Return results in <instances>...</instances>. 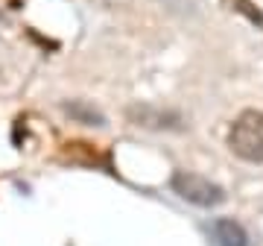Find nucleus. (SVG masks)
Segmentation results:
<instances>
[{
    "instance_id": "f257e3e1",
    "label": "nucleus",
    "mask_w": 263,
    "mask_h": 246,
    "mask_svg": "<svg viewBox=\"0 0 263 246\" xmlns=\"http://www.w3.org/2000/svg\"><path fill=\"white\" fill-rule=\"evenodd\" d=\"M228 147L237 159L263 164V112L257 109H246L237 114L228 132Z\"/></svg>"
},
{
    "instance_id": "f03ea898",
    "label": "nucleus",
    "mask_w": 263,
    "mask_h": 246,
    "mask_svg": "<svg viewBox=\"0 0 263 246\" xmlns=\"http://www.w3.org/2000/svg\"><path fill=\"white\" fill-rule=\"evenodd\" d=\"M170 188H173V194H179L184 202L199 205V208H216V205L226 202V190L219 188L216 182L199 176V173H187V170L173 173Z\"/></svg>"
},
{
    "instance_id": "7ed1b4c3",
    "label": "nucleus",
    "mask_w": 263,
    "mask_h": 246,
    "mask_svg": "<svg viewBox=\"0 0 263 246\" xmlns=\"http://www.w3.org/2000/svg\"><path fill=\"white\" fill-rule=\"evenodd\" d=\"M126 117L135 126L152 129V132H181L184 129V117L179 112L161 109V106H152V103H132L126 109Z\"/></svg>"
},
{
    "instance_id": "20e7f679",
    "label": "nucleus",
    "mask_w": 263,
    "mask_h": 246,
    "mask_svg": "<svg viewBox=\"0 0 263 246\" xmlns=\"http://www.w3.org/2000/svg\"><path fill=\"white\" fill-rule=\"evenodd\" d=\"M211 237H214V246H249V232L231 217L214 220Z\"/></svg>"
},
{
    "instance_id": "39448f33",
    "label": "nucleus",
    "mask_w": 263,
    "mask_h": 246,
    "mask_svg": "<svg viewBox=\"0 0 263 246\" xmlns=\"http://www.w3.org/2000/svg\"><path fill=\"white\" fill-rule=\"evenodd\" d=\"M62 112L76 123H85V126H105V114L91 106L88 100H65L62 103Z\"/></svg>"
},
{
    "instance_id": "423d86ee",
    "label": "nucleus",
    "mask_w": 263,
    "mask_h": 246,
    "mask_svg": "<svg viewBox=\"0 0 263 246\" xmlns=\"http://www.w3.org/2000/svg\"><path fill=\"white\" fill-rule=\"evenodd\" d=\"M226 3H228V9H234L237 15H243L249 24H254V27L263 29V12L254 6L252 0H226Z\"/></svg>"
}]
</instances>
